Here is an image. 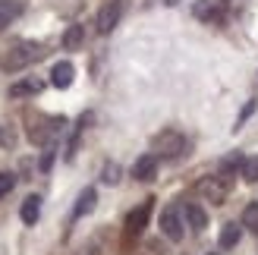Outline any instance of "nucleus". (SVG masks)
Here are the masks:
<instances>
[{
	"label": "nucleus",
	"instance_id": "obj_1",
	"mask_svg": "<svg viewBox=\"0 0 258 255\" xmlns=\"http://www.w3.org/2000/svg\"><path fill=\"white\" fill-rule=\"evenodd\" d=\"M41 57H44V47L38 44V41H16V44L10 47V54H4L0 67L10 70V73H16V70H25L29 63L41 60Z\"/></svg>",
	"mask_w": 258,
	"mask_h": 255
},
{
	"label": "nucleus",
	"instance_id": "obj_2",
	"mask_svg": "<svg viewBox=\"0 0 258 255\" xmlns=\"http://www.w3.org/2000/svg\"><path fill=\"white\" fill-rule=\"evenodd\" d=\"M151 148H154V155H161V158H179L186 151V139L179 136L176 130H167L161 136H154Z\"/></svg>",
	"mask_w": 258,
	"mask_h": 255
},
{
	"label": "nucleus",
	"instance_id": "obj_3",
	"mask_svg": "<svg viewBox=\"0 0 258 255\" xmlns=\"http://www.w3.org/2000/svg\"><path fill=\"white\" fill-rule=\"evenodd\" d=\"M123 10H126V0H107V4L98 10V16H95L98 32H101V35H110L113 29H117V22H120V16H123Z\"/></svg>",
	"mask_w": 258,
	"mask_h": 255
},
{
	"label": "nucleus",
	"instance_id": "obj_4",
	"mask_svg": "<svg viewBox=\"0 0 258 255\" xmlns=\"http://www.w3.org/2000/svg\"><path fill=\"white\" fill-rule=\"evenodd\" d=\"M199 193L214 205H224L230 196V180L227 176H205V180H199Z\"/></svg>",
	"mask_w": 258,
	"mask_h": 255
},
{
	"label": "nucleus",
	"instance_id": "obj_5",
	"mask_svg": "<svg viewBox=\"0 0 258 255\" xmlns=\"http://www.w3.org/2000/svg\"><path fill=\"white\" fill-rule=\"evenodd\" d=\"M151 202H154V199H145L136 211H129V218H126V233H129V236H139L142 230H145V224H148V218H151Z\"/></svg>",
	"mask_w": 258,
	"mask_h": 255
},
{
	"label": "nucleus",
	"instance_id": "obj_6",
	"mask_svg": "<svg viewBox=\"0 0 258 255\" xmlns=\"http://www.w3.org/2000/svg\"><path fill=\"white\" fill-rule=\"evenodd\" d=\"M161 230H164V236L170 239V243H179V239H183V224H179V211L176 208H167L161 214Z\"/></svg>",
	"mask_w": 258,
	"mask_h": 255
},
{
	"label": "nucleus",
	"instance_id": "obj_7",
	"mask_svg": "<svg viewBox=\"0 0 258 255\" xmlns=\"http://www.w3.org/2000/svg\"><path fill=\"white\" fill-rule=\"evenodd\" d=\"M154 173H158V155H142L133 164V176H136L139 183H151Z\"/></svg>",
	"mask_w": 258,
	"mask_h": 255
},
{
	"label": "nucleus",
	"instance_id": "obj_8",
	"mask_svg": "<svg viewBox=\"0 0 258 255\" xmlns=\"http://www.w3.org/2000/svg\"><path fill=\"white\" fill-rule=\"evenodd\" d=\"M73 76H76L73 63L70 60H60V63H54V70H50V85H54V88H70L73 85Z\"/></svg>",
	"mask_w": 258,
	"mask_h": 255
},
{
	"label": "nucleus",
	"instance_id": "obj_9",
	"mask_svg": "<svg viewBox=\"0 0 258 255\" xmlns=\"http://www.w3.org/2000/svg\"><path fill=\"white\" fill-rule=\"evenodd\" d=\"M38 214H41V199H38V196H29V199H25L22 202V211H19V218H22V224H35L38 221Z\"/></svg>",
	"mask_w": 258,
	"mask_h": 255
},
{
	"label": "nucleus",
	"instance_id": "obj_10",
	"mask_svg": "<svg viewBox=\"0 0 258 255\" xmlns=\"http://www.w3.org/2000/svg\"><path fill=\"white\" fill-rule=\"evenodd\" d=\"M19 13H22V4H19V0H0V32H4L7 25L19 16Z\"/></svg>",
	"mask_w": 258,
	"mask_h": 255
},
{
	"label": "nucleus",
	"instance_id": "obj_11",
	"mask_svg": "<svg viewBox=\"0 0 258 255\" xmlns=\"http://www.w3.org/2000/svg\"><path fill=\"white\" fill-rule=\"evenodd\" d=\"M95 202H98V193H95V189L92 186H88V189H82V193H79V202H76V218H85V214L88 211H92L95 208Z\"/></svg>",
	"mask_w": 258,
	"mask_h": 255
},
{
	"label": "nucleus",
	"instance_id": "obj_12",
	"mask_svg": "<svg viewBox=\"0 0 258 255\" xmlns=\"http://www.w3.org/2000/svg\"><path fill=\"white\" fill-rule=\"evenodd\" d=\"M38 92H41V79H22L10 88L13 98H25V95H38Z\"/></svg>",
	"mask_w": 258,
	"mask_h": 255
},
{
	"label": "nucleus",
	"instance_id": "obj_13",
	"mask_svg": "<svg viewBox=\"0 0 258 255\" xmlns=\"http://www.w3.org/2000/svg\"><path fill=\"white\" fill-rule=\"evenodd\" d=\"M186 221L192 230H205L208 227V214L202 211V205H186Z\"/></svg>",
	"mask_w": 258,
	"mask_h": 255
},
{
	"label": "nucleus",
	"instance_id": "obj_14",
	"mask_svg": "<svg viewBox=\"0 0 258 255\" xmlns=\"http://www.w3.org/2000/svg\"><path fill=\"white\" fill-rule=\"evenodd\" d=\"M82 41H85V29H82V25H70V29L63 32V47H67V50H76Z\"/></svg>",
	"mask_w": 258,
	"mask_h": 255
},
{
	"label": "nucleus",
	"instance_id": "obj_15",
	"mask_svg": "<svg viewBox=\"0 0 258 255\" xmlns=\"http://www.w3.org/2000/svg\"><path fill=\"white\" fill-rule=\"evenodd\" d=\"M242 227H249L252 233H258V202L242 208Z\"/></svg>",
	"mask_w": 258,
	"mask_h": 255
},
{
	"label": "nucleus",
	"instance_id": "obj_16",
	"mask_svg": "<svg viewBox=\"0 0 258 255\" xmlns=\"http://www.w3.org/2000/svg\"><path fill=\"white\" fill-rule=\"evenodd\" d=\"M236 243H239V227L236 224H227L224 230H221V246L224 249H233Z\"/></svg>",
	"mask_w": 258,
	"mask_h": 255
},
{
	"label": "nucleus",
	"instance_id": "obj_17",
	"mask_svg": "<svg viewBox=\"0 0 258 255\" xmlns=\"http://www.w3.org/2000/svg\"><path fill=\"white\" fill-rule=\"evenodd\" d=\"M242 176L249 183H258V158H246L242 161Z\"/></svg>",
	"mask_w": 258,
	"mask_h": 255
},
{
	"label": "nucleus",
	"instance_id": "obj_18",
	"mask_svg": "<svg viewBox=\"0 0 258 255\" xmlns=\"http://www.w3.org/2000/svg\"><path fill=\"white\" fill-rule=\"evenodd\" d=\"M101 180H104L107 186L120 183V167H117V164H104V170H101Z\"/></svg>",
	"mask_w": 258,
	"mask_h": 255
},
{
	"label": "nucleus",
	"instance_id": "obj_19",
	"mask_svg": "<svg viewBox=\"0 0 258 255\" xmlns=\"http://www.w3.org/2000/svg\"><path fill=\"white\" fill-rule=\"evenodd\" d=\"M13 186H16V176H13V173H0V199H4Z\"/></svg>",
	"mask_w": 258,
	"mask_h": 255
},
{
	"label": "nucleus",
	"instance_id": "obj_20",
	"mask_svg": "<svg viewBox=\"0 0 258 255\" xmlns=\"http://www.w3.org/2000/svg\"><path fill=\"white\" fill-rule=\"evenodd\" d=\"M13 142H16V139H13V133L7 130V126H0V145H4V148H10Z\"/></svg>",
	"mask_w": 258,
	"mask_h": 255
}]
</instances>
